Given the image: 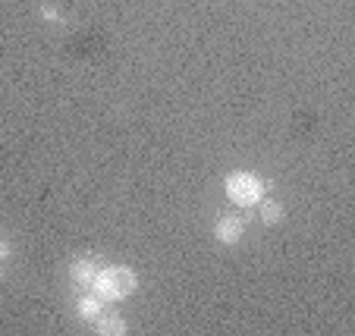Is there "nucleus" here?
I'll return each mask as SVG.
<instances>
[{"label":"nucleus","instance_id":"obj_1","mask_svg":"<svg viewBox=\"0 0 355 336\" xmlns=\"http://www.w3.org/2000/svg\"><path fill=\"white\" fill-rule=\"evenodd\" d=\"M92 290L104 302H123V299H129L139 290V274L132 267H126V264H107V267L98 270Z\"/></svg>","mask_w":355,"mask_h":336},{"label":"nucleus","instance_id":"obj_2","mask_svg":"<svg viewBox=\"0 0 355 336\" xmlns=\"http://www.w3.org/2000/svg\"><path fill=\"white\" fill-rule=\"evenodd\" d=\"M223 188H227L230 202L239 204V208H255L264 198V182H261V176L252 173V170H233V173L227 176V182H223Z\"/></svg>","mask_w":355,"mask_h":336},{"label":"nucleus","instance_id":"obj_3","mask_svg":"<svg viewBox=\"0 0 355 336\" xmlns=\"http://www.w3.org/2000/svg\"><path fill=\"white\" fill-rule=\"evenodd\" d=\"M242 236H245V220H242V217H233V214L217 217V223H214V239H217L220 245H239Z\"/></svg>","mask_w":355,"mask_h":336},{"label":"nucleus","instance_id":"obj_4","mask_svg":"<svg viewBox=\"0 0 355 336\" xmlns=\"http://www.w3.org/2000/svg\"><path fill=\"white\" fill-rule=\"evenodd\" d=\"M101 264L94 261V258H73L69 261V280L76 283V286H85V290H92L94 276H98Z\"/></svg>","mask_w":355,"mask_h":336},{"label":"nucleus","instance_id":"obj_5","mask_svg":"<svg viewBox=\"0 0 355 336\" xmlns=\"http://www.w3.org/2000/svg\"><path fill=\"white\" fill-rule=\"evenodd\" d=\"M94 333H101V336H126L129 327H126V321H123L120 315H101L98 321H94Z\"/></svg>","mask_w":355,"mask_h":336},{"label":"nucleus","instance_id":"obj_6","mask_svg":"<svg viewBox=\"0 0 355 336\" xmlns=\"http://www.w3.org/2000/svg\"><path fill=\"white\" fill-rule=\"evenodd\" d=\"M76 311H79L82 321L94 324L101 315H104V299H101V296H82L79 302H76Z\"/></svg>","mask_w":355,"mask_h":336},{"label":"nucleus","instance_id":"obj_7","mask_svg":"<svg viewBox=\"0 0 355 336\" xmlns=\"http://www.w3.org/2000/svg\"><path fill=\"white\" fill-rule=\"evenodd\" d=\"M258 217H261L264 227H277V223L286 217V211H283V204L274 202V198H261V202H258Z\"/></svg>","mask_w":355,"mask_h":336},{"label":"nucleus","instance_id":"obj_8","mask_svg":"<svg viewBox=\"0 0 355 336\" xmlns=\"http://www.w3.org/2000/svg\"><path fill=\"white\" fill-rule=\"evenodd\" d=\"M41 16H44V19H60V13H57L54 7H41Z\"/></svg>","mask_w":355,"mask_h":336},{"label":"nucleus","instance_id":"obj_9","mask_svg":"<svg viewBox=\"0 0 355 336\" xmlns=\"http://www.w3.org/2000/svg\"><path fill=\"white\" fill-rule=\"evenodd\" d=\"M7 255H10V245L3 242V239H0V258H7Z\"/></svg>","mask_w":355,"mask_h":336},{"label":"nucleus","instance_id":"obj_10","mask_svg":"<svg viewBox=\"0 0 355 336\" xmlns=\"http://www.w3.org/2000/svg\"><path fill=\"white\" fill-rule=\"evenodd\" d=\"M0 276H3V264H0Z\"/></svg>","mask_w":355,"mask_h":336}]
</instances>
